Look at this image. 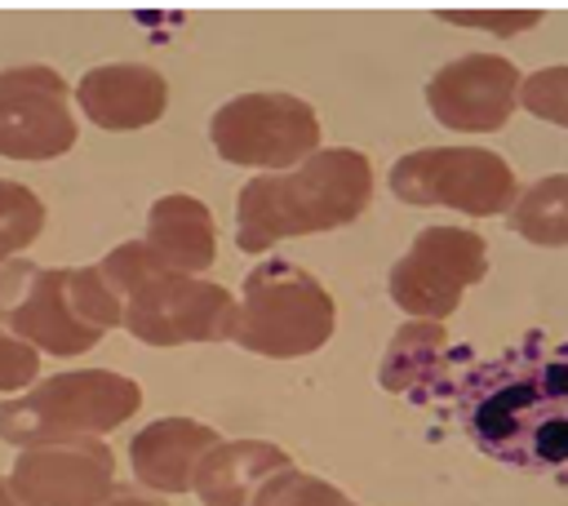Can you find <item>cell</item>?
Here are the masks:
<instances>
[{
  "label": "cell",
  "mask_w": 568,
  "mask_h": 506,
  "mask_svg": "<svg viewBox=\"0 0 568 506\" xmlns=\"http://www.w3.org/2000/svg\"><path fill=\"white\" fill-rule=\"evenodd\" d=\"M0 324L49 355H80L124 324V306L102 266L0 262Z\"/></svg>",
  "instance_id": "7a4b0ae2"
},
{
  "label": "cell",
  "mask_w": 568,
  "mask_h": 506,
  "mask_svg": "<svg viewBox=\"0 0 568 506\" xmlns=\"http://www.w3.org/2000/svg\"><path fill=\"white\" fill-rule=\"evenodd\" d=\"M209 138L226 164L284 173L320 151V115L293 93H240L213 111Z\"/></svg>",
  "instance_id": "52a82bcc"
},
{
  "label": "cell",
  "mask_w": 568,
  "mask_h": 506,
  "mask_svg": "<svg viewBox=\"0 0 568 506\" xmlns=\"http://www.w3.org/2000/svg\"><path fill=\"white\" fill-rule=\"evenodd\" d=\"M519 102L559 129H568V67H541L519 80Z\"/></svg>",
  "instance_id": "44dd1931"
},
{
  "label": "cell",
  "mask_w": 568,
  "mask_h": 506,
  "mask_svg": "<svg viewBox=\"0 0 568 506\" xmlns=\"http://www.w3.org/2000/svg\"><path fill=\"white\" fill-rule=\"evenodd\" d=\"M164 266L173 271H204L217 257V235H213V213L195 195H160L146 213V240H142Z\"/></svg>",
  "instance_id": "2e32d148"
},
{
  "label": "cell",
  "mask_w": 568,
  "mask_h": 506,
  "mask_svg": "<svg viewBox=\"0 0 568 506\" xmlns=\"http://www.w3.org/2000/svg\"><path fill=\"white\" fill-rule=\"evenodd\" d=\"M390 191L404 204H444L470 217H493L515 204V173L484 146H426L408 151L390 169Z\"/></svg>",
  "instance_id": "ba28073f"
},
{
  "label": "cell",
  "mask_w": 568,
  "mask_h": 506,
  "mask_svg": "<svg viewBox=\"0 0 568 506\" xmlns=\"http://www.w3.org/2000/svg\"><path fill=\"white\" fill-rule=\"evenodd\" d=\"M75 102L84 111V120H93L98 129L124 133V129H146L164 115L169 107V84L155 67L142 62H106L80 75L75 84Z\"/></svg>",
  "instance_id": "4fadbf2b"
},
{
  "label": "cell",
  "mask_w": 568,
  "mask_h": 506,
  "mask_svg": "<svg viewBox=\"0 0 568 506\" xmlns=\"http://www.w3.org/2000/svg\"><path fill=\"white\" fill-rule=\"evenodd\" d=\"M115 488V457L102 439H62L22 448L9 493L22 506H102Z\"/></svg>",
  "instance_id": "8fae6325"
},
{
  "label": "cell",
  "mask_w": 568,
  "mask_h": 506,
  "mask_svg": "<svg viewBox=\"0 0 568 506\" xmlns=\"http://www.w3.org/2000/svg\"><path fill=\"white\" fill-rule=\"evenodd\" d=\"M519 71L501 53H466L439 67L426 84V102L444 129L497 133L519 102Z\"/></svg>",
  "instance_id": "7c38bea8"
},
{
  "label": "cell",
  "mask_w": 568,
  "mask_h": 506,
  "mask_svg": "<svg viewBox=\"0 0 568 506\" xmlns=\"http://www.w3.org/2000/svg\"><path fill=\"white\" fill-rule=\"evenodd\" d=\"M36 368H40L36 346H27L22 337L0 333V391H22V386H31V382H36Z\"/></svg>",
  "instance_id": "7402d4cb"
},
{
  "label": "cell",
  "mask_w": 568,
  "mask_h": 506,
  "mask_svg": "<svg viewBox=\"0 0 568 506\" xmlns=\"http://www.w3.org/2000/svg\"><path fill=\"white\" fill-rule=\"evenodd\" d=\"M98 266L111 280V289L129 302L124 328L146 346L222 342L235 333V297L222 284L164 266L142 240L115 244Z\"/></svg>",
  "instance_id": "3957f363"
},
{
  "label": "cell",
  "mask_w": 568,
  "mask_h": 506,
  "mask_svg": "<svg viewBox=\"0 0 568 506\" xmlns=\"http://www.w3.org/2000/svg\"><path fill=\"white\" fill-rule=\"evenodd\" d=\"M444 351V328L435 320H413L404 328H395L386 355H382V386L386 391H408L426 368H435Z\"/></svg>",
  "instance_id": "ac0fdd59"
},
{
  "label": "cell",
  "mask_w": 568,
  "mask_h": 506,
  "mask_svg": "<svg viewBox=\"0 0 568 506\" xmlns=\"http://www.w3.org/2000/svg\"><path fill=\"white\" fill-rule=\"evenodd\" d=\"M0 506H22V502L9 493V484H4V479H0Z\"/></svg>",
  "instance_id": "d4e9b609"
},
{
  "label": "cell",
  "mask_w": 568,
  "mask_h": 506,
  "mask_svg": "<svg viewBox=\"0 0 568 506\" xmlns=\"http://www.w3.org/2000/svg\"><path fill=\"white\" fill-rule=\"evenodd\" d=\"M444 22H462V27H484V31H524L537 27L541 13H519V18H484V13H439Z\"/></svg>",
  "instance_id": "603a6c76"
},
{
  "label": "cell",
  "mask_w": 568,
  "mask_h": 506,
  "mask_svg": "<svg viewBox=\"0 0 568 506\" xmlns=\"http://www.w3.org/2000/svg\"><path fill=\"white\" fill-rule=\"evenodd\" d=\"M217 444V431L195 422V417H160L151 426H142L129 444V462L133 475L146 488L160 493H186L195 479V466L204 462V453Z\"/></svg>",
  "instance_id": "5bb4252c"
},
{
  "label": "cell",
  "mask_w": 568,
  "mask_h": 506,
  "mask_svg": "<svg viewBox=\"0 0 568 506\" xmlns=\"http://www.w3.org/2000/svg\"><path fill=\"white\" fill-rule=\"evenodd\" d=\"M484 453L506 462H568V355L510 368L470 408Z\"/></svg>",
  "instance_id": "277c9868"
},
{
  "label": "cell",
  "mask_w": 568,
  "mask_h": 506,
  "mask_svg": "<svg viewBox=\"0 0 568 506\" xmlns=\"http://www.w3.org/2000/svg\"><path fill=\"white\" fill-rule=\"evenodd\" d=\"M253 506H355L342 488L315 479V475H302V470H280L271 475L257 493H253Z\"/></svg>",
  "instance_id": "ffe728a7"
},
{
  "label": "cell",
  "mask_w": 568,
  "mask_h": 506,
  "mask_svg": "<svg viewBox=\"0 0 568 506\" xmlns=\"http://www.w3.org/2000/svg\"><path fill=\"white\" fill-rule=\"evenodd\" d=\"M333 297L311 271L293 262H257L244 275V302L235 311L231 342L253 355L293 360L320 351L333 337Z\"/></svg>",
  "instance_id": "8992f818"
},
{
  "label": "cell",
  "mask_w": 568,
  "mask_h": 506,
  "mask_svg": "<svg viewBox=\"0 0 568 506\" xmlns=\"http://www.w3.org/2000/svg\"><path fill=\"white\" fill-rule=\"evenodd\" d=\"M75 146L71 84L36 62L0 71V155L9 160H53Z\"/></svg>",
  "instance_id": "30bf717a"
},
{
  "label": "cell",
  "mask_w": 568,
  "mask_h": 506,
  "mask_svg": "<svg viewBox=\"0 0 568 506\" xmlns=\"http://www.w3.org/2000/svg\"><path fill=\"white\" fill-rule=\"evenodd\" d=\"M142 404V386L111 368H75L40 382L36 391L0 404V439L40 448L80 435H102L129 422Z\"/></svg>",
  "instance_id": "5b68a950"
},
{
  "label": "cell",
  "mask_w": 568,
  "mask_h": 506,
  "mask_svg": "<svg viewBox=\"0 0 568 506\" xmlns=\"http://www.w3.org/2000/svg\"><path fill=\"white\" fill-rule=\"evenodd\" d=\"M488 271V249L475 231L466 226H426L408 253L390 266V302L404 306L417 320H444L457 311L462 293L484 280Z\"/></svg>",
  "instance_id": "9c48e42d"
},
{
  "label": "cell",
  "mask_w": 568,
  "mask_h": 506,
  "mask_svg": "<svg viewBox=\"0 0 568 506\" xmlns=\"http://www.w3.org/2000/svg\"><path fill=\"white\" fill-rule=\"evenodd\" d=\"M44 231V204L31 186L0 178V262L18 249H27Z\"/></svg>",
  "instance_id": "d6986e66"
},
{
  "label": "cell",
  "mask_w": 568,
  "mask_h": 506,
  "mask_svg": "<svg viewBox=\"0 0 568 506\" xmlns=\"http://www.w3.org/2000/svg\"><path fill=\"white\" fill-rule=\"evenodd\" d=\"M288 470V453L266 439H231L213 444L195 466L191 488L204 506H248V493L262 488L271 475Z\"/></svg>",
  "instance_id": "9a60e30c"
},
{
  "label": "cell",
  "mask_w": 568,
  "mask_h": 506,
  "mask_svg": "<svg viewBox=\"0 0 568 506\" xmlns=\"http://www.w3.org/2000/svg\"><path fill=\"white\" fill-rule=\"evenodd\" d=\"M102 506H164V502H151V497H111V502H102Z\"/></svg>",
  "instance_id": "cb8c5ba5"
},
{
  "label": "cell",
  "mask_w": 568,
  "mask_h": 506,
  "mask_svg": "<svg viewBox=\"0 0 568 506\" xmlns=\"http://www.w3.org/2000/svg\"><path fill=\"white\" fill-rule=\"evenodd\" d=\"M510 226L546 249L568 244V173H550L541 182H532L515 209H510Z\"/></svg>",
  "instance_id": "e0dca14e"
},
{
  "label": "cell",
  "mask_w": 568,
  "mask_h": 506,
  "mask_svg": "<svg viewBox=\"0 0 568 506\" xmlns=\"http://www.w3.org/2000/svg\"><path fill=\"white\" fill-rule=\"evenodd\" d=\"M373 169L355 146H320L288 173H262L240 186L235 200V244L244 253H266L288 235L333 231L368 209Z\"/></svg>",
  "instance_id": "6da1fadb"
}]
</instances>
